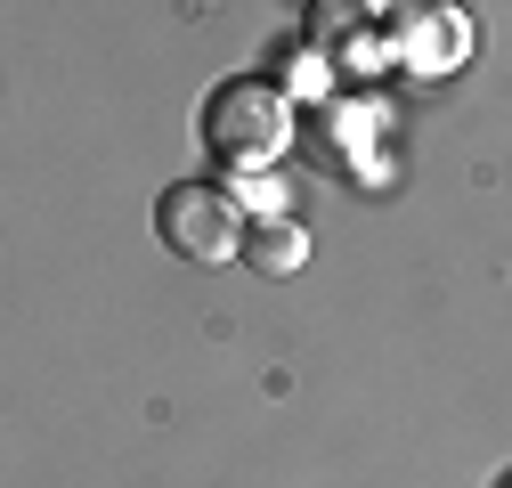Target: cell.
Instances as JSON below:
<instances>
[{"label":"cell","mask_w":512,"mask_h":488,"mask_svg":"<svg viewBox=\"0 0 512 488\" xmlns=\"http://www.w3.org/2000/svg\"><path fill=\"white\" fill-rule=\"evenodd\" d=\"M196 139L220 171H269L293 147V106L269 74H228L196 106Z\"/></svg>","instance_id":"6da1fadb"},{"label":"cell","mask_w":512,"mask_h":488,"mask_svg":"<svg viewBox=\"0 0 512 488\" xmlns=\"http://www.w3.org/2000/svg\"><path fill=\"white\" fill-rule=\"evenodd\" d=\"M309 261V228L301 220H285V212H261L244 228V269L252 277H293Z\"/></svg>","instance_id":"3957f363"},{"label":"cell","mask_w":512,"mask_h":488,"mask_svg":"<svg viewBox=\"0 0 512 488\" xmlns=\"http://www.w3.org/2000/svg\"><path fill=\"white\" fill-rule=\"evenodd\" d=\"M244 196L236 188H220V179H179V188H163L155 196V236L171 244L179 261H236L244 253Z\"/></svg>","instance_id":"7a4b0ae2"},{"label":"cell","mask_w":512,"mask_h":488,"mask_svg":"<svg viewBox=\"0 0 512 488\" xmlns=\"http://www.w3.org/2000/svg\"><path fill=\"white\" fill-rule=\"evenodd\" d=\"M504 488H512V480H504Z\"/></svg>","instance_id":"277c9868"}]
</instances>
